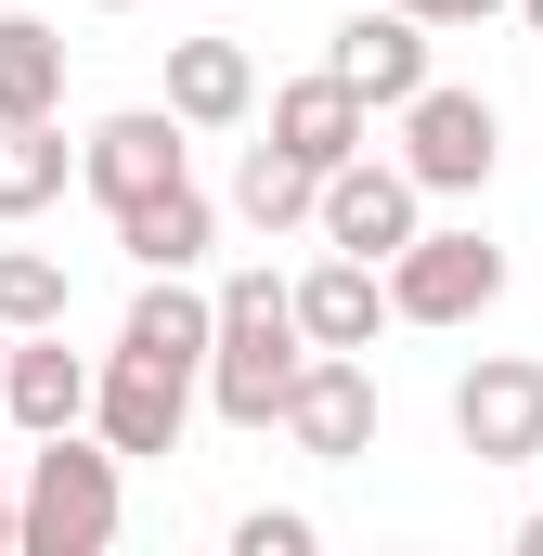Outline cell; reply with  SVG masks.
I'll return each instance as SVG.
<instances>
[{"instance_id": "52a82bcc", "label": "cell", "mask_w": 543, "mask_h": 556, "mask_svg": "<svg viewBox=\"0 0 543 556\" xmlns=\"http://www.w3.org/2000/svg\"><path fill=\"white\" fill-rule=\"evenodd\" d=\"M414 207H427V181H414L402 155H350V168H324V247H350V260H402L414 233H427Z\"/></svg>"}, {"instance_id": "484cf974", "label": "cell", "mask_w": 543, "mask_h": 556, "mask_svg": "<svg viewBox=\"0 0 543 556\" xmlns=\"http://www.w3.org/2000/svg\"><path fill=\"white\" fill-rule=\"evenodd\" d=\"M518 13H531V39H543V0H518Z\"/></svg>"}, {"instance_id": "4316f807", "label": "cell", "mask_w": 543, "mask_h": 556, "mask_svg": "<svg viewBox=\"0 0 543 556\" xmlns=\"http://www.w3.org/2000/svg\"><path fill=\"white\" fill-rule=\"evenodd\" d=\"M91 13H130V0H91Z\"/></svg>"}, {"instance_id": "cb8c5ba5", "label": "cell", "mask_w": 543, "mask_h": 556, "mask_svg": "<svg viewBox=\"0 0 543 556\" xmlns=\"http://www.w3.org/2000/svg\"><path fill=\"white\" fill-rule=\"evenodd\" d=\"M0 544H13V479H0Z\"/></svg>"}, {"instance_id": "7c38bea8", "label": "cell", "mask_w": 543, "mask_h": 556, "mask_svg": "<svg viewBox=\"0 0 543 556\" xmlns=\"http://www.w3.org/2000/svg\"><path fill=\"white\" fill-rule=\"evenodd\" d=\"M272 142H285V155H311V168H350V155L376 142V104H363L337 65H311V78H285V91H272Z\"/></svg>"}, {"instance_id": "7a4b0ae2", "label": "cell", "mask_w": 543, "mask_h": 556, "mask_svg": "<svg viewBox=\"0 0 543 556\" xmlns=\"http://www.w3.org/2000/svg\"><path fill=\"white\" fill-rule=\"evenodd\" d=\"M117 440L91 427H52L39 453H26V492H13V556H104L117 544Z\"/></svg>"}, {"instance_id": "8992f818", "label": "cell", "mask_w": 543, "mask_h": 556, "mask_svg": "<svg viewBox=\"0 0 543 556\" xmlns=\"http://www.w3.org/2000/svg\"><path fill=\"white\" fill-rule=\"evenodd\" d=\"M453 440L479 466H543V363L531 350H492L453 376Z\"/></svg>"}, {"instance_id": "4fadbf2b", "label": "cell", "mask_w": 543, "mask_h": 556, "mask_svg": "<svg viewBox=\"0 0 543 556\" xmlns=\"http://www.w3.org/2000/svg\"><path fill=\"white\" fill-rule=\"evenodd\" d=\"M298 324H311V350H376V324H402L389 311V260H324V273H298Z\"/></svg>"}, {"instance_id": "9c48e42d", "label": "cell", "mask_w": 543, "mask_h": 556, "mask_svg": "<svg viewBox=\"0 0 543 556\" xmlns=\"http://www.w3.org/2000/svg\"><path fill=\"white\" fill-rule=\"evenodd\" d=\"M181 415H194V376L181 363H142V350H104V389H91V427L117 453H181Z\"/></svg>"}, {"instance_id": "6da1fadb", "label": "cell", "mask_w": 543, "mask_h": 556, "mask_svg": "<svg viewBox=\"0 0 543 556\" xmlns=\"http://www.w3.org/2000/svg\"><path fill=\"white\" fill-rule=\"evenodd\" d=\"M311 363V324H298V285L233 273L220 285V350H207V402L233 427H285V389Z\"/></svg>"}, {"instance_id": "603a6c76", "label": "cell", "mask_w": 543, "mask_h": 556, "mask_svg": "<svg viewBox=\"0 0 543 556\" xmlns=\"http://www.w3.org/2000/svg\"><path fill=\"white\" fill-rule=\"evenodd\" d=\"M518 556H543V518H518Z\"/></svg>"}, {"instance_id": "44dd1931", "label": "cell", "mask_w": 543, "mask_h": 556, "mask_svg": "<svg viewBox=\"0 0 543 556\" xmlns=\"http://www.w3.org/2000/svg\"><path fill=\"white\" fill-rule=\"evenodd\" d=\"M324 531L298 518V505H260V518H233V556H311Z\"/></svg>"}, {"instance_id": "ac0fdd59", "label": "cell", "mask_w": 543, "mask_h": 556, "mask_svg": "<svg viewBox=\"0 0 543 556\" xmlns=\"http://www.w3.org/2000/svg\"><path fill=\"white\" fill-rule=\"evenodd\" d=\"M233 207H247L260 233H298V220H324V168H311V155H285V142H247Z\"/></svg>"}, {"instance_id": "7402d4cb", "label": "cell", "mask_w": 543, "mask_h": 556, "mask_svg": "<svg viewBox=\"0 0 543 556\" xmlns=\"http://www.w3.org/2000/svg\"><path fill=\"white\" fill-rule=\"evenodd\" d=\"M402 13H427V26H492L505 0H402Z\"/></svg>"}, {"instance_id": "e0dca14e", "label": "cell", "mask_w": 543, "mask_h": 556, "mask_svg": "<svg viewBox=\"0 0 543 556\" xmlns=\"http://www.w3.org/2000/svg\"><path fill=\"white\" fill-rule=\"evenodd\" d=\"M65 181H78V142L52 117H0V220H39Z\"/></svg>"}, {"instance_id": "ba28073f", "label": "cell", "mask_w": 543, "mask_h": 556, "mask_svg": "<svg viewBox=\"0 0 543 556\" xmlns=\"http://www.w3.org/2000/svg\"><path fill=\"white\" fill-rule=\"evenodd\" d=\"M285 440H298L311 466H363V453H376V376H363V350H311V363H298Z\"/></svg>"}, {"instance_id": "5bb4252c", "label": "cell", "mask_w": 543, "mask_h": 556, "mask_svg": "<svg viewBox=\"0 0 543 556\" xmlns=\"http://www.w3.org/2000/svg\"><path fill=\"white\" fill-rule=\"evenodd\" d=\"M168 104H181V130H247L260 117L247 39H168Z\"/></svg>"}, {"instance_id": "9a60e30c", "label": "cell", "mask_w": 543, "mask_h": 556, "mask_svg": "<svg viewBox=\"0 0 543 556\" xmlns=\"http://www.w3.org/2000/svg\"><path fill=\"white\" fill-rule=\"evenodd\" d=\"M117 350H142V363H181V376H207V350H220V298H194L181 273H142L130 324H117Z\"/></svg>"}, {"instance_id": "8fae6325", "label": "cell", "mask_w": 543, "mask_h": 556, "mask_svg": "<svg viewBox=\"0 0 543 556\" xmlns=\"http://www.w3.org/2000/svg\"><path fill=\"white\" fill-rule=\"evenodd\" d=\"M91 389H104V363H78V350H65V324H39V337H13L0 415L26 427V440H52V427H91Z\"/></svg>"}, {"instance_id": "3957f363", "label": "cell", "mask_w": 543, "mask_h": 556, "mask_svg": "<svg viewBox=\"0 0 543 556\" xmlns=\"http://www.w3.org/2000/svg\"><path fill=\"white\" fill-rule=\"evenodd\" d=\"M492 155H505V117H492V91H453V78H427L402 104V168L427 194H479L492 181Z\"/></svg>"}, {"instance_id": "d6986e66", "label": "cell", "mask_w": 543, "mask_h": 556, "mask_svg": "<svg viewBox=\"0 0 543 556\" xmlns=\"http://www.w3.org/2000/svg\"><path fill=\"white\" fill-rule=\"evenodd\" d=\"M0 117H65V39L39 13H0Z\"/></svg>"}, {"instance_id": "5b68a950", "label": "cell", "mask_w": 543, "mask_h": 556, "mask_svg": "<svg viewBox=\"0 0 543 556\" xmlns=\"http://www.w3.org/2000/svg\"><path fill=\"white\" fill-rule=\"evenodd\" d=\"M492 298H505V247L492 233H414L389 260V311L402 324H479Z\"/></svg>"}, {"instance_id": "277c9868", "label": "cell", "mask_w": 543, "mask_h": 556, "mask_svg": "<svg viewBox=\"0 0 543 556\" xmlns=\"http://www.w3.org/2000/svg\"><path fill=\"white\" fill-rule=\"evenodd\" d=\"M78 181H91L104 220L142 207V194H168V181H194V168H181V104H117V117H91V130H78Z\"/></svg>"}, {"instance_id": "d4e9b609", "label": "cell", "mask_w": 543, "mask_h": 556, "mask_svg": "<svg viewBox=\"0 0 543 556\" xmlns=\"http://www.w3.org/2000/svg\"><path fill=\"white\" fill-rule=\"evenodd\" d=\"M0 376H13V324H0Z\"/></svg>"}, {"instance_id": "ffe728a7", "label": "cell", "mask_w": 543, "mask_h": 556, "mask_svg": "<svg viewBox=\"0 0 543 556\" xmlns=\"http://www.w3.org/2000/svg\"><path fill=\"white\" fill-rule=\"evenodd\" d=\"M0 324H13V337L65 324V260H39V247H0Z\"/></svg>"}, {"instance_id": "2e32d148", "label": "cell", "mask_w": 543, "mask_h": 556, "mask_svg": "<svg viewBox=\"0 0 543 556\" xmlns=\"http://www.w3.org/2000/svg\"><path fill=\"white\" fill-rule=\"evenodd\" d=\"M207 233H220V207H207L194 181H168V194L117 207V247H130V273H194V260H207Z\"/></svg>"}, {"instance_id": "30bf717a", "label": "cell", "mask_w": 543, "mask_h": 556, "mask_svg": "<svg viewBox=\"0 0 543 556\" xmlns=\"http://www.w3.org/2000/svg\"><path fill=\"white\" fill-rule=\"evenodd\" d=\"M427 39H440L427 13H402V0H363V13L337 26V52H324V65H337L363 104H414V91H427Z\"/></svg>"}]
</instances>
